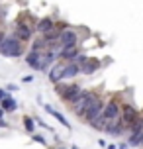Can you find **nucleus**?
<instances>
[{"label": "nucleus", "mask_w": 143, "mask_h": 149, "mask_svg": "<svg viewBox=\"0 0 143 149\" xmlns=\"http://www.w3.org/2000/svg\"><path fill=\"white\" fill-rule=\"evenodd\" d=\"M98 96H100V94H98L96 90H92V88H83L81 96L76 98L75 102L69 106V108H71V112L75 114L76 118H83V116H84V112L88 110V106H90Z\"/></svg>", "instance_id": "1"}, {"label": "nucleus", "mask_w": 143, "mask_h": 149, "mask_svg": "<svg viewBox=\"0 0 143 149\" xmlns=\"http://www.w3.org/2000/svg\"><path fill=\"white\" fill-rule=\"evenodd\" d=\"M0 55L10 57V59L22 57V55H26V43H24V41H20L18 37H14L12 33H10V36H6L4 43L0 45Z\"/></svg>", "instance_id": "2"}, {"label": "nucleus", "mask_w": 143, "mask_h": 149, "mask_svg": "<svg viewBox=\"0 0 143 149\" xmlns=\"http://www.w3.org/2000/svg\"><path fill=\"white\" fill-rule=\"evenodd\" d=\"M104 106H106V100H104L102 96H98L96 100H94V102L88 106V110L84 112L83 120L86 122V124H88V126H90V124H92V122H94L96 118H100V116H102V112H104Z\"/></svg>", "instance_id": "3"}, {"label": "nucleus", "mask_w": 143, "mask_h": 149, "mask_svg": "<svg viewBox=\"0 0 143 149\" xmlns=\"http://www.w3.org/2000/svg\"><path fill=\"white\" fill-rule=\"evenodd\" d=\"M120 114H121V102H120V96L116 94V96H112L106 102L102 116L106 120H116V118H120Z\"/></svg>", "instance_id": "4"}, {"label": "nucleus", "mask_w": 143, "mask_h": 149, "mask_svg": "<svg viewBox=\"0 0 143 149\" xmlns=\"http://www.w3.org/2000/svg\"><path fill=\"white\" fill-rule=\"evenodd\" d=\"M137 108L133 104H129V102H121V114H120V118L121 122H124V126H126V130H131V124H133V120L137 118Z\"/></svg>", "instance_id": "5"}, {"label": "nucleus", "mask_w": 143, "mask_h": 149, "mask_svg": "<svg viewBox=\"0 0 143 149\" xmlns=\"http://www.w3.org/2000/svg\"><path fill=\"white\" fill-rule=\"evenodd\" d=\"M33 33H35V30H33V28L24 26V24H20V22H16L14 28H12V36L18 37V39H20V41H24V43L31 41V39H33Z\"/></svg>", "instance_id": "6"}, {"label": "nucleus", "mask_w": 143, "mask_h": 149, "mask_svg": "<svg viewBox=\"0 0 143 149\" xmlns=\"http://www.w3.org/2000/svg\"><path fill=\"white\" fill-rule=\"evenodd\" d=\"M81 92H83V86H81V84H76V82H73V84H67L65 92H63L59 98L63 100V102H67V104L71 106V104L76 100V98L81 96Z\"/></svg>", "instance_id": "7"}, {"label": "nucleus", "mask_w": 143, "mask_h": 149, "mask_svg": "<svg viewBox=\"0 0 143 149\" xmlns=\"http://www.w3.org/2000/svg\"><path fill=\"white\" fill-rule=\"evenodd\" d=\"M65 67H67V61H57L51 69H49V74H47V79L51 82L53 86L57 84V82L63 81V74H65Z\"/></svg>", "instance_id": "8"}, {"label": "nucleus", "mask_w": 143, "mask_h": 149, "mask_svg": "<svg viewBox=\"0 0 143 149\" xmlns=\"http://www.w3.org/2000/svg\"><path fill=\"white\" fill-rule=\"evenodd\" d=\"M59 43L63 45V47H69V45H76V43H81L78 31H76L75 28H67L65 31H61V36H59Z\"/></svg>", "instance_id": "9"}, {"label": "nucleus", "mask_w": 143, "mask_h": 149, "mask_svg": "<svg viewBox=\"0 0 143 149\" xmlns=\"http://www.w3.org/2000/svg\"><path fill=\"white\" fill-rule=\"evenodd\" d=\"M51 30H55V20L53 18H39L37 24H35V33L37 36H45V33H49Z\"/></svg>", "instance_id": "10"}, {"label": "nucleus", "mask_w": 143, "mask_h": 149, "mask_svg": "<svg viewBox=\"0 0 143 149\" xmlns=\"http://www.w3.org/2000/svg\"><path fill=\"white\" fill-rule=\"evenodd\" d=\"M104 132L108 135H124V132H128V130L124 126L121 118H116V120H110V122H108V126H106Z\"/></svg>", "instance_id": "11"}, {"label": "nucleus", "mask_w": 143, "mask_h": 149, "mask_svg": "<svg viewBox=\"0 0 143 149\" xmlns=\"http://www.w3.org/2000/svg\"><path fill=\"white\" fill-rule=\"evenodd\" d=\"M81 45L83 43H76V45H69V47H63L59 53V61H73L81 53Z\"/></svg>", "instance_id": "12"}, {"label": "nucleus", "mask_w": 143, "mask_h": 149, "mask_svg": "<svg viewBox=\"0 0 143 149\" xmlns=\"http://www.w3.org/2000/svg\"><path fill=\"white\" fill-rule=\"evenodd\" d=\"M100 67H102V61L96 59V57H90V59L83 65V74H84V77H92V74L98 73V69H100Z\"/></svg>", "instance_id": "13"}, {"label": "nucleus", "mask_w": 143, "mask_h": 149, "mask_svg": "<svg viewBox=\"0 0 143 149\" xmlns=\"http://www.w3.org/2000/svg\"><path fill=\"white\" fill-rule=\"evenodd\" d=\"M26 65L30 69H33V71H41V53L37 51H28L26 53Z\"/></svg>", "instance_id": "14"}, {"label": "nucleus", "mask_w": 143, "mask_h": 149, "mask_svg": "<svg viewBox=\"0 0 143 149\" xmlns=\"http://www.w3.org/2000/svg\"><path fill=\"white\" fill-rule=\"evenodd\" d=\"M78 74H83V67L76 65L75 61H67V67H65V74L63 79H76Z\"/></svg>", "instance_id": "15"}, {"label": "nucleus", "mask_w": 143, "mask_h": 149, "mask_svg": "<svg viewBox=\"0 0 143 149\" xmlns=\"http://www.w3.org/2000/svg\"><path fill=\"white\" fill-rule=\"evenodd\" d=\"M43 108H45V112H47V114H51V116H53L55 120H57V122H59V124H61L63 127H67V130H71V124L67 122V118H65V116H63L61 112H57L55 108H53V106H49V104H43Z\"/></svg>", "instance_id": "16"}, {"label": "nucleus", "mask_w": 143, "mask_h": 149, "mask_svg": "<svg viewBox=\"0 0 143 149\" xmlns=\"http://www.w3.org/2000/svg\"><path fill=\"white\" fill-rule=\"evenodd\" d=\"M126 141L129 143V147H143V132H131Z\"/></svg>", "instance_id": "17"}, {"label": "nucleus", "mask_w": 143, "mask_h": 149, "mask_svg": "<svg viewBox=\"0 0 143 149\" xmlns=\"http://www.w3.org/2000/svg\"><path fill=\"white\" fill-rule=\"evenodd\" d=\"M0 108H2L4 112H16L18 110V102H16L12 96H6L2 102H0Z\"/></svg>", "instance_id": "18"}, {"label": "nucleus", "mask_w": 143, "mask_h": 149, "mask_svg": "<svg viewBox=\"0 0 143 149\" xmlns=\"http://www.w3.org/2000/svg\"><path fill=\"white\" fill-rule=\"evenodd\" d=\"M22 122H24V130L28 132V134H33L35 132V118H31V116H24L22 118Z\"/></svg>", "instance_id": "19"}, {"label": "nucleus", "mask_w": 143, "mask_h": 149, "mask_svg": "<svg viewBox=\"0 0 143 149\" xmlns=\"http://www.w3.org/2000/svg\"><path fill=\"white\" fill-rule=\"evenodd\" d=\"M108 122H110V120H106L104 116H100V118H96L90 124V127H92V130H98V132H104L106 126H108Z\"/></svg>", "instance_id": "20"}, {"label": "nucleus", "mask_w": 143, "mask_h": 149, "mask_svg": "<svg viewBox=\"0 0 143 149\" xmlns=\"http://www.w3.org/2000/svg\"><path fill=\"white\" fill-rule=\"evenodd\" d=\"M88 59H90V57H88L86 53H83V51H81V53H78V55H76V57H75L73 61H75L76 65H81V67H83V65H84V63H86Z\"/></svg>", "instance_id": "21"}, {"label": "nucleus", "mask_w": 143, "mask_h": 149, "mask_svg": "<svg viewBox=\"0 0 143 149\" xmlns=\"http://www.w3.org/2000/svg\"><path fill=\"white\" fill-rule=\"evenodd\" d=\"M31 139L35 143H39V145H43V147H47V139L43 137V135H39V134H31Z\"/></svg>", "instance_id": "22"}, {"label": "nucleus", "mask_w": 143, "mask_h": 149, "mask_svg": "<svg viewBox=\"0 0 143 149\" xmlns=\"http://www.w3.org/2000/svg\"><path fill=\"white\" fill-rule=\"evenodd\" d=\"M22 82H33V74H26L22 79Z\"/></svg>", "instance_id": "23"}, {"label": "nucleus", "mask_w": 143, "mask_h": 149, "mask_svg": "<svg viewBox=\"0 0 143 149\" xmlns=\"http://www.w3.org/2000/svg\"><path fill=\"white\" fill-rule=\"evenodd\" d=\"M6 36H8L6 31H4V30H0V45L4 43V39H6Z\"/></svg>", "instance_id": "24"}, {"label": "nucleus", "mask_w": 143, "mask_h": 149, "mask_svg": "<svg viewBox=\"0 0 143 149\" xmlns=\"http://www.w3.org/2000/svg\"><path fill=\"white\" fill-rule=\"evenodd\" d=\"M8 96V90H4V88H0V102L4 100V98Z\"/></svg>", "instance_id": "25"}, {"label": "nucleus", "mask_w": 143, "mask_h": 149, "mask_svg": "<svg viewBox=\"0 0 143 149\" xmlns=\"http://www.w3.org/2000/svg\"><path fill=\"white\" fill-rule=\"evenodd\" d=\"M6 90H8V92H16V90H18V86H16V84H8Z\"/></svg>", "instance_id": "26"}, {"label": "nucleus", "mask_w": 143, "mask_h": 149, "mask_svg": "<svg viewBox=\"0 0 143 149\" xmlns=\"http://www.w3.org/2000/svg\"><path fill=\"white\" fill-rule=\"evenodd\" d=\"M0 127H4V130H8V127H10V124H8L6 120H0Z\"/></svg>", "instance_id": "27"}, {"label": "nucleus", "mask_w": 143, "mask_h": 149, "mask_svg": "<svg viewBox=\"0 0 143 149\" xmlns=\"http://www.w3.org/2000/svg\"><path fill=\"white\" fill-rule=\"evenodd\" d=\"M129 147V143L126 141V143H120V145H118V149H128Z\"/></svg>", "instance_id": "28"}, {"label": "nucleus", "mask_w": 143, "mask_h": 149, "mask_svg": "<svg viewBox=\"0 0 143 149\" xmlns=\"http://www.w3.org/2000/svg\"><path fill=\"white\" fill-rule=\"evenodd\" d=\"M98 145H100V147H108V143H106L104 139H98Z\"/></svg>", "instance_id": "29"}, {"label": "nucleus", "mask_w": 143, "mask_h": 149, "mask_svg": "<svg viewBox=\"0 0 143 149\" xmlns=\"http://www.w3.org/2000/svg\"><path fill=\"white\" fill-rule=\"evenodd\" d=\"M4 114H6V112H4L2 108H0V120H4Z\"/></svg>", "instance_id": "30"}, {"label": "nucleus", "mask_w": 143, "mask_h": 149, "mask_svg": "<svg viewBox=\"0 0 143 149\" xmlns=\"http://www.w3.org/2000/svg\"><path fill=\"white\" fill-rule=\"evenodd\" d=\"M71 149H78V147H76V145H73V147H71Z\"/></svg>", "instance_id": "31"}, {"label": "nucleus", "mask_w": 143, "mask_h": 149, "mask_svg": "<svg viewBox=\"0 0 143 149\" xmlns=\"http://www.w3.org/2000/svg\"><path fill=\"white\" fill-rule=\"evenodd\" d=\"M59 149H65V147H59Z\"/></svg>", "instance_id": "32"}, {"label": "nucleus", "mask_w": 143, "mask_h": 149, "mask_svg": "<svg viewBox=\"0 0 143 149\" xmlns=\"http://www.w3.org/2000/svg\"><path fill=\"white\" fill-rule=\"evenodd\" d=\"M0 30H2V28H0Z\"/></svg>", "instance_id": "33"}]
</instances>
